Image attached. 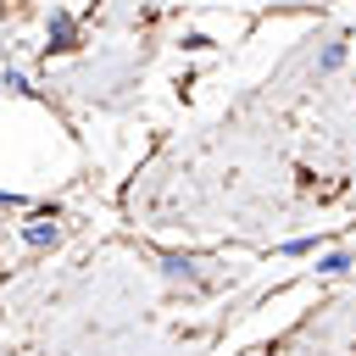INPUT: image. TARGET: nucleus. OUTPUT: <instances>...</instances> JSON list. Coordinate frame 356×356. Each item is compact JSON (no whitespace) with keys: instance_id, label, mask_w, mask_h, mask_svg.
Masks as SVG:
<instances>
[{"instance_id":"nucleus-6","label":"nucleus","mask_w":356,"mask_h":356,"mask_svg":"<svg viewBox=\"0 0 356 356\" xmlns=\"http://www.w3.org/2000/svg\"><path fill=\"white\" fill-rule=\"evenodd\" d=\"M0 95H6V100H33V72H28L22 61H6V67H0Z\"/></svg>"},{"instance_id":"nucleus-1","label":"nucleus","mask_w":356,"mask_h":356,"mask_svg":"<svg viewBox=\"0 0 356 356\" xmlns=\"http://www.w3.org/2000/svg\"><path fill=\"white\" fill-rule=\"evenodd\" d=\"M11 234H17V245H22V250L50 256V250L67 239V217H61V206H56V200H33V206H22V211H17Z\"/></svg>"},{"instance_id":"nucleus-4","label":"nucleus","mask_w":356,"mask_h":356,"mask_svg":"<svg viewBox=\"0 0 356 356\" xmlns=\"http://www.w3.org/2000/svg\"><path fill=\"white\" fill-rule=\"evenodd\" d=\"M200 267H206V261L189 256V250H161V278H167V284H189V289H195V284H200Z\"/></svg>"},{"instance_id":"nucleus-8","label":"nucleus","mask_w":356,"mask_h":356,"mask_svg":"<svg viewBox=\"0 0 356 356\" xmlns=\"http://www.w3.org/2000/svg\"><path fill=\"white\" fill-rule=\"evenodd\" d=\"M22 206H33L22 189H11V184H0V211H22Z\"/></svg>"},{"instance_id":"nucleus-7","label":"nucleus","mask_w":356,"mask_h":356,"mask_svg":"<svg viewBox=\"0 0 356 356\" xmlns=\"http://www.w3.org/2000/svg\"><path fill=\"white\" fill-rule=\"evenodd\" d=\"M323 245H328L323 234H289V239L278 245V256H284V261H312V256H317Z\"/></svg>"},{"instance_id":"nucleus-5","label":"nucleus","mask_w":356,"mask_h":356,"mask_svg":"<svg viewBox=\"0 0 356 356\" xmlns=\"http://www.w3.org/2000/svg\"><path fill=\"white\" fill-rule=\"evenodd\" d=\"M345 61H350V44H345V39H323L317 56H312V78H334Z\"/></svg>"},{"instance_id":"nucleus-3","label":"nucleus","mask_w":356,"mask_h":356,"mask_svg":"<svg viewBox=\"0 0 356 356\" xmlns=\"http://www.w3.org/2000/svg\"><path fill=\"white\" fill-rule=\"evenodd\" d=\"M350 267H356V250H350V245H323V250L312 256V278H323V284L345 278Z\"/></svg>"},{"instance_id":"nucleus-2","label":"nucleus","mask_w":356,"mask_h":356,"mask_svg":"<svg viewBox=\"0 0 356 356\" xmlns=\"http://www.w3.org/2000/svg\"><path fill=\"white\" fill-rule=\"evenodd\" d=\"M78 44H83V22H78V11H67V6H50V17H44V61H61V56H78Z\"/></svg>"}]
</instances>
